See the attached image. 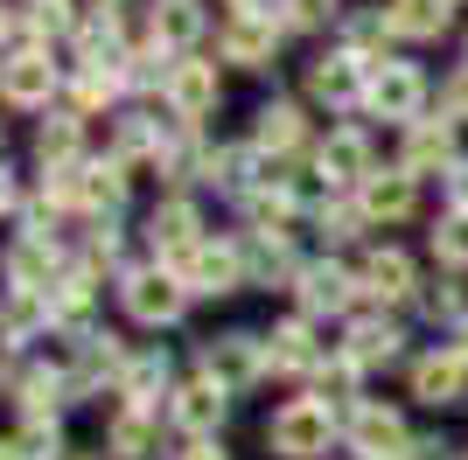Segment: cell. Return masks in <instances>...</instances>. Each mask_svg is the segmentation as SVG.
<instances>
[{
	"instance_id": "3957f363",
	"label": "cell",
	"mask_w": 468,
	"mask_h": 460,
	"mask_svg": "<svg viewBox=\"0 0 468 460\" xmlns=\"http://www.w3.org/2000/svg\"><path fill=\"white\" fill-rule=\"evenodd\" d=\"M176 279L189 293H238L245 287V258H238V245H210V237H203V245L176 266Z\"/></svg>"
},
{
	"instance_id": "8fae6325",
	"label": "cell",
	"mask_w": 468,
	"mask_h": 460,
	"mask_svg": "<svg viewBox=\"0 0 468 460\" xmlns=\"http://www.w3.org/2000/svg\"><path fill=\"white\" fill-rule=\"evenodd\" d=\"M273 42H280V28L266 15H238L231 28H224V57H231L238 70H259V63H273Z\"/></svg>"
},
{
	"instance_id": "e575fe53",
	"label": "cell",
	"mask_w": 468,
	"mask_h": 460,
	"mask_svg": "<svg viewBox=\"0 0 468 460\" xmlns=\"http://www.w3.org/2000/svg\"><path fill=\"white\" fill-rule=\"evenodd\" d=\"M176 460H224V454H217V446H210V440H196V446H189V454H176Z\"/></svg>"
},
{
	"instance_id": "1f68e13d",
	"label": "cell",
	"mask_w": 468,
	"mask_h": 460,
	"mask_svg": "<svg viewBox=\"0 0 468 460\" xmlns=\"http://www.w3.org/2000/svg\"><path fill=\"white\" fill-rule=\"evenodd\" d=\"M293 21H301V28H322V21H335V0H293Z\"/></svg>"
},
{
	"instance_id": "603a6c76",
	"label": "cell",
	"mask_w": 468,
	"mask_h": 460,
	"mask_svg": "<svg viewBox=\"0 0 468 460\" xmlns=\"http://www.w3.org/2000/svg\"><path fill=\"white\" fill-rule=\"evenodd\" d=\"M343 356H350L356 370L391 363V356H399V328H391V321H356V328H350V349H343Z\"/></svg>"
},
{
	"instance_id": "74e56055",
	"label": "cell",
	"mask_w": 468,
	"mask_h": 460,
	"mask_svg": "<svg viewBox=\"0 0 468 460\" xmlns=\"http://www.w3.org/2000/svg\"><path fill=\"white\" fill-rule=\"evenodd\" d=\"M454 356H462V363H468V328H462V349H454Z\"/></svg>"
},
{
	"instance_id": "7a4b0ae2",
	"label": "cell",
	"mask_w": 468,
	"mask_h": 460,
	"mask_svg": "<svg viewBox=\"0 0 468 460\" xmlns=\"http://www.w3.org/2000/svg\"><path fill=\"white\" fill-rule=\"evenodd\" d=\"M420 98H427V84L412 63H378L371 84H364V105L378 119H406V126H420Z\"/></svg>"
},
{
	"instance_id": "9c48e42d",
	"label": "cell",
	"mask_w": 468,
	"mask_h": 460,
	"mask_svg": "<svg viewBox=\"0 0 468 460\" xmlns=\"http://www.w3.org/2000/svg\"><path fill=\"white\" fill-rule=\"evenodd\" d=\"M49 272H57L49 230H36V237H21V245L7 251V287H15V293H49Z\"/></svg>"
},
{
	"instance_id": "f546056e",
	"label": "cell",
	"mask_w": 468,
	"mask_h": 460,
	"mask_svg": "<svg viewBox=\"0 0 468 460\" xmlns=\"http://www.w3.org/2000/svg\"><path fill=\"white\" fill-rule=\"evenodd\" d=\"M15 446H21V460H57V425H49V419H28L15 433Z\"/></svg>"
},
{
	"instance_id": "30bf717a",
	"label": "cell",
	"mask_w": 468,
	"mask_h": 460,
	"mask_svg": "<svg viewBox=\"0 0 468 460\" xmlns=\"http://www.w3.org/2000/svg\"><path fill=\"white\" fill-rule=\"evenodd\" d=\"M356 210H364V224H399V216H412V174H371L364 189H356Z\"/></svg>"
},
{
	"instance_id": "7402d4cb",
	"label": "cell",
	"mask_w": 468,
	"mask_h": 460,
	"mask_svg": "<svg viewBox=\"0 0 468 460\" xmlns=\"http://www.w3.org/2000/svg\"><path fill=\"white\" fill-rule=\"evenodd\" d=\"M105 446H112V460H147V454H154V419L126 404V412L105 425Z\"/></svg>"
},
{
	"instance_id": "d6a6232c",
	"label": "cell",
	"mask_w": 468,
	"mask_h": 460,
	"mask_svg": "<svg viewBox=\"0 0 468 460\" xmlns=\"http://www.w3.org/2000/svg\"><path fill=\"white\" fill-rule=\"evenodd\" d=\"M448 119H468V70L448 84Z\"/></svg>"
},
{
	"instance_id": "44dd1931",
	"label": "cell",
	"mask_w": 468,
	"mask_h": 460,
	"mask_svg": "<svg viewBox=\"0 0 468 460\" xmlns=\"http://www.w3.org/2000/svg\"><path fill=\"white\" fill-rule=\"evenodd\" d=\"M259 356H266V342H252V335H224V342H210V377L231 391V383H245L259 370Z\"/></svg>"
},
{
	"instance_id": "6da1fadb",
	"label": "cell",
	"mask_w": 468,
	"mask_h": 460,
	"mask_svg": "<svg viewBox=\"0 0 468 460\" xmlns=\"http://www.w3.org/2000/svg\"><path fill=\"white\" fill-rule=\"evenodd\" d=\"M329 440H335V412L322 398H293L266 419V446L280 460H314V454H329Z\"/></svg>"
},
{
	"instance_id": "4316f807",
	"label": "cell",
	"mask_w": 468,
	"mask_h": 460,
	"mask_svg": "<svg viewBox=\"0 0 468 460\" xmlns=\"http://www.w3.org/2000/svg\"><path fill=\"white\" fill-rule=\"evenodd\" d=\"M433 251H441V266H468V210H462V203L441 216V230H433Z\"/></svg>"
},
{
	"instance_id": "8992f818",
	"label": "cell",
	"mask_w": 468,
	"mask_h": 460,
	"mask_svg": "<svg viewBox=\"0 0 468 460\" xmlns=\"http://www.w3.org/2000/svg\"><path fill=\"white\" fill-rule=\"evenodd\" d=\"M161 91H168L182 126H196V119H210V105H217V70L210 63H176V70L161 77Z\"/></svg>"
},
{
	"instance_id": "836d02e7",
	"label": "cell",
	"mask_w": 468,
	"mask_h": 460,
	"mask_svg": "<svg viewBox=\"0 0 468 460\" xmlns=\"http://www.w3.org/2000/svg\"><path fill=\"white\" fill-rule=\"evenodd\" d=\"M406 454L412 460H448V446H441V440H420V446H406Z\"/></svg>"
},
{
	"instance_id": "f1b7e54d",
	"label": "cell",
	"mask_w": 468,
	"mask_h": 460,
	"mask_svg": "<svg viewBox=\"0 0 468 460\" xmlns=\"http://www.w3.org/2000/svg\"><path fill=\"white\" fill-rule=\"evenodd\" d=\"M36 153H42V161H57V168H63V161L78 153V119H49V126H42V133H36Z\"/></svg>"
},
{
	"instance_id": "5b68a950",
	"label": "cell",
	"mask_w": 468,
	"mask_h": 460,
	"mask_svg": "<svg viewBox=\"0 0 468 460\" xmlns=\"http://www.w3.org/2000/svg\"><path fill=\"white\" fill-rule=\"evenodd\" d=\"M49 91H57V63L42 49H21V57L0 63V98L7 105H49Z\"/></svg>"
},
{
	"instance_id": "2e32d148",
	"label": "cell",
	"mask_w": 468,
	"mask_h": 460,
	"mask_svg": "<svg viewBox=\"0 0 468 460\" xmlns=\"http://www.w3.org/2000/svg\"><path fill=\"white\" fill-rule=\"evenodd\" d=\"M308 84H314V98H329V105H350V98H364V57H322L308 70Z\"/></svg>"
},
{
	"instance_id": "d590c367",
	"label": "cell",
	"mask_w": 468,
	"mask_h": 460,
	"mask_svg": "<svg viewBox=\"0 0 468 460\" xmlns=\"http://www.w3.org/2000/svg\"><path fill=\"white\" fill-rule=\"evenodd\" d=\"M238 15H266V7H273V0H231Z\"/></svg>"
},
{
	"instance_id": "484cf974",
	"label": "cell",
	"mask_w": 468,
	"mask_h": 460,
	"mask_svg": "<svg viewBox=\"0 0 468 460\" xmlns=\"http://www.w3.org/2000/svg\"><path fill=\"white\" fill-rule=\"evenodd\" d=\"M161 377H168V356H140V363L119 370V398L133 404V412H147V398L161 391Z\"/></svg>"
},
{
	"instance_id": "8d00e7d4",
	"label": "cell",
	"mask_w": 468,
	"mask_h": 460,
	"mask_svg": "<svg viewBox=\"0 0 468 460\" xmlns=\"http://www.w3.org/2000/svg\"><path fill=\"white\" fill-rule=\"evenodd\" d=\"M0 460H21V446H15V440H7V446H0Z\"/></svg>"
},
{
	"instance_id": "ffe728a7",
	"label": "cell",
	"mask_w": 468,
	"mask_h": 460,
	"mask_svg": "<svg viewBox=\"0 0 468 460\" xmlns=\"http://www.w3.org/2000/svg\"><path fill=\"white\" fill-rule=\"evenodd\" d=\"M364 293H378V300H406L412 293V258L406 251H371V266H364V279H356Z\"/></svg>"
},
{
	"instance_id": "7c38bea8",
	"label": "cell",
	"mask_w": 468,
	"mask_h": 460,
	"mask_svg": "<svg viewBox=\"0 0 468 460\" xmlns=\"http://www.w3.org/2000/svg\"><path fill=\"white\" fill-rule=\"evenodd\" d=\"M147 237H154V251H161V258H176V266L203 245V237H196V210H189V203H161V210L147 216Z\"/></svg>"
},
{
	"instance_id": "4fadbf2b",
	"label": "cell",
	"mask_w": 468,
	"mask_h": 460,
	"mask_svg": "<svg viewBox=\"0 0 468 460\" xmlns=\"http://www.w3.org/2000/svg\"><path fill=\"white\" fill-rule=\"evenodd\" d=\"M224 404H231V391L217 377H196L176 391V425H189V433H210L217 419H224Z\"/></svg>"
},
{
	"instance_id": "ac0fdd59",
	"label": "cell",
	"mask_w": 468,
	"mask_h": 460,
	"mask_svg": "<svg viewBox=\"0 0 468 460\" xmlns=\"http://www.w3.org/2000/svg\"><path fill=\"white\" fill-rule=\"evenodd\" d=\"M350 293H356V279L343 266H308L301 272V307H308V314H343Z\"/></svg>"
},
{
	"instance_id": "277c9868",
	"label": "cell",
	"mask_w": 468,
	"mask_h": 460,
	"mask_svg": "<svg viewBox=\"0 0 468 460\" xmlns=\"http://www.w3.org/2000/svg\"><path fill=\"white\" fill-rule=\"evenodd\" d=\"M182 279L176 272H161V266H147V272H126V314L133 321H147V328H161V321H176L182 314Z\"/></svg>"
},
{
	"instance_id": "9a60e30c",
	"label": "cell",
	"mask_w": 468,
	"mask_h": 460,
	"mask_svg": "<svg viewBox=\"0 0 468 460\" xmlns=\"http://www.w3.org/2000/svg\"><path fill=\"white\" fill-rule=\"evenodd\" d=\"M314 356H322V342H314L308 314H293V321H280L273 335H266V363L273 370H308Z\"/></svg>"
},
{
	"instance_id": "5bb4252c",
	"label": "cell",
	"mask_w": 468,
	"mask_h": 460,
	"mask_svg": "<svg viewBox=\"0 0 468 460\" xmlns=\"http://www.w3.org/2000/svg\"><path fill=\"white\" fill-rule=\"evenodd\" d=\"M468 383V363L462 356H427V363H412V398L420 404H454Z\"/></svg>"
},
{
	"instance_id": "ba28073f",
	"label": "cell",
	"mask_w": 468,
	"mask_h": 460,
	"mask_svg": "<svg viewBox=\"0 0 468 460\" xmlns=\"http://www.w3.org/2000/svg\"><path fill=\"white\" fill-rule=\"evenodd\" d=\"M314 168L329 174V182H356V189H364V182H371V147H364V133L343 126V133H329L314 147Z\"/></svg>"
},
{
	"instance_id": "83f0119b",
	"label": "cell",
	"mask_w": 468,
	"mask_h": 460,
	"mask_svg": "<svg viewBox=\"0 0 468 460\" xmlns=\"http://www.w3.org/2000/svg\"><path fill=\"white\" fill-rule=\"evenodd\" d=\"M301 140V112L293 105H266L259 112V147H293Z\"/></svg>"
},
{
	"instance_id": "d4e9b609",
	"label": "cell",
	"mask_w": 468,
	"mask_h": 460,
	"mask_svg": "<svg viewBox=\"0 0 468 460\" xmlns=\"http://www.w3.org/2000/svg\"><path fill=\"white\" fill-rule=\"evenodd\" d=\"M70 182H78V203H91V210H112L119 195H126V168H119V161H105V168H78Z\"/></svg>"
},
{
	"instance_id": "52a82bcc",
	"label": "cell",
	"mask_w": 468,
	"mask_h": 460,
	"mask_svg": "<svg viewBox=\"0 0 468 460\" xmlns=\"http://www.w3.org/2000/svg\"><path fill=\"white\" fill-rule=\"evenodd\" d=\"M350 446H356V454H371V460H399V454H406V425H399V412H391V404H356Z\"/></svg>"
},
{
	"instance_id": "e0dca14e",
	"label": "cell",
	"mask_w": 468,
	"mask_h": 460,
	"mask_svg": "<svg viewBox=\"0 0 468 460\" xmlns=\"http://www.w3.org/2000/svg\"><path fill=\"white\" fill-rule=\"evenodd\" d=\"M441 161H454V119H420V126H406V174L441 168Z\"/></svg>"
},
{
	"instance_id": "cb8c5ba5",
	"label": "cell",
	"mask_w": 468,
	"mask_h": 460,
	"mask_svg": "<svg viewBox=\"0 0 468 460\" xmlns=\"http://www.w3.org/2000/svg\"><path fill=\"white\" fill-rule=\"evenodd\" d=\"M203 36V7L196 0H154V42H168V49H182V42Z\"/></svg>"
},
{
	"instance_id": "4dcf8cb0",
	"label": "cell",
	"mask_w": 468,
	"mask_h": 460,
	"mask_svg": "<svg viewBox=\"0 0 468 460\" xmlns=\"http://www.w3.org/2000/svg\"><path fill=\"white\" fill-rule=\"evenodd\" d=\"M28 28H36V36H63V28H70V0H28Z\"/></svg>"
},
{
	"instance_id": "d6986e66",
	"label": "cell",
	"mask_w": 468,
	"mask_h": 460,
	"mask_svg": "<svg viewBox=\"0 0 468 460\" xmlns=\"http://www.w3.org/2000/svg\"><path fill=\"white\" fill-rule=\"evenodd\" d=\"M448 7H454V0H391V7H385V28H391V36L427 42V36L448 28Z\"/></svg>"
}]
</instances>
